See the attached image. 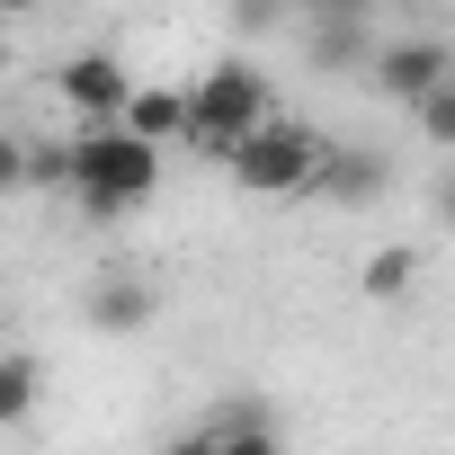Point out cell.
I'll use <instances>...</instances> for the list:
<instances>
[{"label":"cell","mask_w":455,"mask_h":455,"mask_svg":"<svg viewBox=\"0 0 455 455\" xmlns=\"http://www.w3.org/2000/svg\"><path fill=\"white\" fill-rule=\"evenodd\" d=\"M143 152H161V143H188V90H143L134 81V99H125V116H116Z\"/></svg>","instance_id":"52a82bcc"},{"label":"cell","mask_w":455,"mask_h":455,"mask_svg":"<svg viewBox=\"0 0 455 455\" xmlns=\"http://www.w3.org/2000/svg\"><path fill=\"white\" fill-rule=\"evenodd\" d=\"M19 188H28V134L0 125V196H19Z\"/></svg>","instance_id":"9a60e30c"},{"label":"cell","mask_w":455,"mask_h":455,"mask_svg":"<svg viewBox=\"0 0 455 455\" xmlns=\"http://www.w3.org/2000/svg\"><path fill=\"white\" fill-rule=\"evenodd\" d=\"M54 90H63V108H72L81 125H116L125 99H134V72H125L116 54H72V63L54 72Z\"/></svg>","instance_id":"5b68a950"},{"label":"cell","mask_w":455,"mask_h":455,"mask_svg":"<svg viewBox=\"0 0 455 455\" xmlns=\"http://www.w3.org/2000/svg\"><path fill=\"white\" fill-rule=\"evenodd\" d=\"M322 143H331V134H313V125H295V116H268L251 143L223 152V170H233V188H242V196H304V179H313Z\"/></svg>","instance_id":"3957f363"},{"label":"cell","mask_w":455,"mask_h":455,"mask_svg":"<svg viewBox=\"0 0 455 455\" xmlns=\"http://www.w3.org/2000/svg\"><path fill=\"white\" fill-rule=\"evenodd\" d=\"M28 188H72V152H63V143H36V134H28Z\"/></svg>","instance_id":"5bb4252c"},{"label":"cell","mask_w":455,"mask_h":455,"mask_svg":"<svg viewBox=\"0 0 455 455\" xmlns=\"http://www.w3.org/2000/svg\"><path fill=\"white\" fill-rule=\"evenodd\" d=\"M0 72H10V36H0Z\"/></svg>","instance_id":"e0dca14e"},{"label":"cell","mask_w":455,"mask_h":455,"mask_svg":"<svg viewBox=\"0 0 455 455\" xmlns=\"http://www.w3.org/2000/svg\"><path fill=\"white\" fill-rule=\"evenodd\" d=\"M161 455H214V446H205V428H179V437H170Z\"/></svg>","instance_id":"2e32d148"},{"label":"cell","mask_w":455,"mask_h":455,"mask_svg":"<svg viewBox=\"0 0 455 455\" xmlns=\"http://www.w3.org/2000/svg\"><path fill=\"white\" fill-rule=\"evenodd\" d=\"M277 108H268V72H251V63H205L196 72V90H188V152H233V143H251L259 125H268Z\"/></svg>","instance_id":"7a4b0ae2"},{"label":"cell","mask_w":455,"mask_h":455,"mask_svg":"<svg viewBox=\"0 0 455 455\" xmlns=\"http://www.w3.org/2000/svg\"><path fill=\"white\" fill-rule=\"evenodd\" d=\"M411 277H419V251H375V259L357 268V286H366L375 304H402V295H411Z\"/></svg>","instance_id":"7c38bea8"},{"label":"cell","mask_w":455,"mask_h":455,"mask_svg":"<svg viewBox=\"0 0 455 455\" xmlns=\"http://www.w3.org/2000/svg\"><path fill=\"white\" fill-rule=\"evenodd\" d=\"M366 54H375V28H366L357 10L313 19V63H357V72H366Z\"/></svg>","instance_id":"30bf717a"},{"label":"cell","mask_w":455,"mask_h":455,"mask_svg":"<svg viewBox=\"0 0 455 455\" xmlns=\"http://www.w3.org/2000/svg\"><path fill=\"white\" fill-rule=\"evenodd\" d=\"M152 313H161V295H152L143 277H99V286H90V331H108V339L143 331Z\"/></svg>","instance_id":"ba28073f"},{"label":"cell","mask_w":455,"mask_h":455,"mask_svg":"<svg viewBox=\"0 0 455 455\" xmlns=\"http://www.w3.org/2000/svg\"><path fill=\"white\" fill-rule=\"evenodd\" d=\"M205 446H214V455H277V419H268L259 402L214 411V419H205Z\"/></svg>","instance_id":"9c48e42d"},{"label":"cell","mask_w":455,"mask_h":455,"mask_svg":"<svg viewBox=\"0 0 455 455\" xmlns=\"http://www.w3.org/2000/svg\"><path fill=\"white\" fill-rule=\"evenodd\" d=\"M446 72H455V54H446L437 36H402V45H384V36H375V54H366V81H375L384 99H411V108H419Z\"/></svg>","instance_id":"277c9868"},{"label":"cell","mask_w":455,"mask_h":455,"mask_svg":"<svg viewBox=\"0 0 455 455\" xmlns=\"http://www.w3.org/2000/svg\"><path fill=\"white\" fill-rule=\"evenodd\" d=\"M36 393H45V366L28 348H0V428H19L36 411Z\"/></svg>","instance_id":"8fae6325"},{"label":"cell","mask_w":455,"mask_h":455,"mask_svg":"<svg viewBox=\"0 0 455 455\" xmlns=\"http://www.w3.org/2000/svg\"><path fill=\"white\" fill-rule=\"evenodd\" d=\"M63 152H72V196H81L90 223H125L161 188V152H143L125 125H81Z\"/></svg>","instance_id":"6da1fadb"},{"label":"cell","mask_w":455,"mask_h":455,"mask_svg":"<svg viewBox=\"0 0 455 455\" xmlns=\"http://www.w3.org/2000/svg\"><path fill=\"white\" fill-rule=\"evenodd\" d=\"M375 188H384V161L357 152V143H322V161H313V179H304V196H339V205H357V196H375Z\"/></svg>","instance_id":"8992f818"},{"label":"cell","mask_w":455,"mask_h":455,"mask_svg":"<svg viewBox=\"0 0 455 455\" xmlns=\"http://www.w3.org/2000/svg\"><path fill=\"white\" fill-rule=\"evenodd\" d=\"M419 134H428V143H455V72L419 99Z\"/></svg>","instance_id":"4fadbf2b"}]
</instances>
